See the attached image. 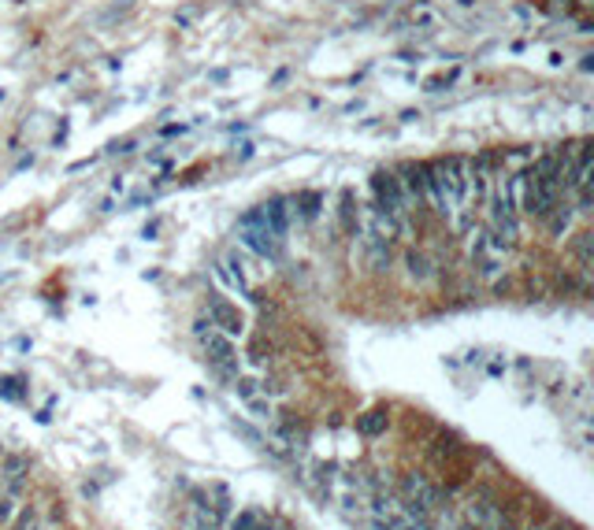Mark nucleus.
Segmentation results:
<instances>
[{"label":"nucleus","instance_id":"f257e3e1","mask_svg":"<svg viewBox=\"0 0 594 530\" xmlns=\"http://www.w3.org/2000/svg\"><path fill=\"white\" fill-rule=\"evenodd\" d=\"M197 338H201V345H204V360H209V367L219 374V379L235 382V379H238V348H235V338L219 334L212 322H197Z\"/></svg>","mask_w":594,"mask_h":530},{"label":"nucleus","instance_id":"f03ea898","mask_svg":"<svg viewBox=\"0 0 594 530\" xmlns=\"http://www.w3.org/2000/svg\"><path fill=\"white\" fill-rule=\"evenodd\" d=\"M238 226H242V249H249L260 264H275V260H279V252H282V238L275 234V230H268V226H264L260 208H256V212H245Z\"/></svg>","mask_w":594,"mask_h":530},{"label":"nucleus","instance_id":"7ed1b4c3","mask_svg":"<svg viewBox=\"0 0 594 530\" xmlns=\"http://www.w3.org/2000/svg\"><path fill=\"white\" fill-rule=\"evenodd\" d=\"M506 260H509V249L490 238V230H483V234L472 241V271L480 282H498L506 275Z\"/></svg>","mask_w":594,"mask_h":530},{"label":"nucleus","instance_id":"20e7f679","mask_svg":"<svg viewBox=\"0 0 594 530\" xmlns=\"http://www.w3.org/2000/svg\"><path fill=\"white\" fill-rule=\"evenodd\" d=\"M268 267H260V260L249 252V249H227V256H223V264H219V275H223L230 286H235L242 297H249V290H253V282L264 275Z\"/></svg>","mask_w":594,"mask_h":530},{"label":"nucleus","instance_id":"39448f33","mask_svg":"<svg viewBox=\"0 0 594 530\" xmlns=\"http://www.w3.org/2000/svg\"><path fill=\"white\" fill-rule=\"evenodd\" d=\"M405 497H409V508L420 515H431L442 508V494L423 475H405Z\"/></svg>","mask_w":594,"mask_h":530},{"label":"nucleus","instance_id":"423d86ee","mask_svg":"<svg viewBox=\"0 0 594 530\" xmlns=\"http://www.w3.org/2000/svg\"><path fill=\"white\" fill-rule=\"evenodd\" d=\"M209 319L219 334H227V338H242V330H245V315L238 312V304L227 301V297H212L209 301Z\"/></svg>","mask_w":594,"mask_h":530},{"label":"nucleus","instance_id":"0eeeda50","mask_svg":"<svg viewBox=\"0 0 594 530\" xmlns=\"http://www.w3.org/2000/svg\"><path fill=\"white\" fill-rule=\"evenodd\" d=\"M235 393H238V400L245 408H249V416H256V419H271V400H268V393L260 390V382H253V379H235Z\"/></svg>","mask_w":594,"mask_h":530},{"label":"nucleus","instance_id":"6e6552de","mask_svg":"<svg viewBox=\"0 0 594 530\" xmlns=\"http://www.w3.org/2000/svg\"><path fill=\"white\" fill-rule=\"evenodd\" d=\"M22 482H27V460L22 456H4V463H0V489H4L8 497H19Z\"/></svg>","mask_w":594,"mask_h":530},{"label":"nucleus","instance_id":"1a4fd4ad","mask_svg":"<svg viewBox=\"0 0 594 530\" xmlns=\"http://www.w3.org/2000/svg\"><path fill=\"white\" fill-rule=\"evenodd\" d=\"M260 219H264L268 230H275V234L282 238V234H286V223H290L286 201H271V204H264V208H260Z\"/></svg>","mask_w":594,"mask_h":530},{"label":"nucleus","instance_id":"9d476101","mask_svg":"<svg viewBox=\"0 0 594 530\" xmlns=\"http://www.w3.org/2000/svg\"><path fill=\"white\" fill-rule=\"evenodd\" d=\"M383 426H386L383 412H368V419H360V430H364V434H379Z\"/></svg>","mask_w":594,"mask_h":530},{"label":"nucleus","instance_id":"9b49d317","mask_svg":"<svg viewBox=\"0 0 594 530\" xmlns=\"http://www.w3.org/2000/svg\"><path fill=\"white\" fill-rule=\"evenodd\" d=\"M579 264H583V271L590 267V234L579 238Z\"/></svg>","mask_w":594,"mask_h":530},{"label":"nucleus","instance_id":"f8f14e48","mask_svg":"<svg viewBox=\"0 0 594 530\" xmlns=\"http://www.w3.org/2000/svg\"><path fill=\"white\" fill-rule=\"evenodd\" d=\"M15 530H37V515H34V512H22V519H19Z\"/></svg>","mask_w":594,"mask_h":530}]
</instances>
